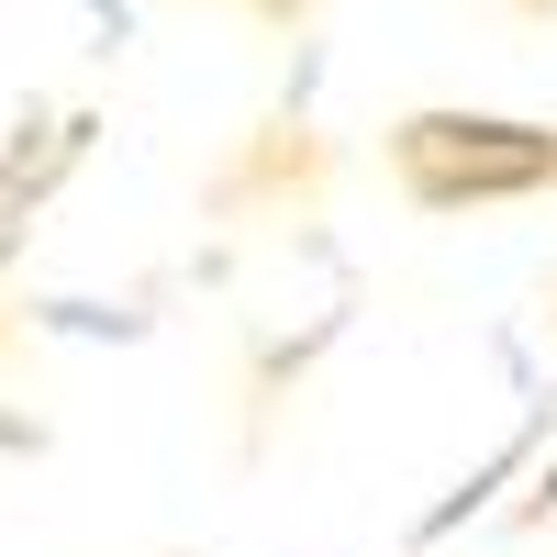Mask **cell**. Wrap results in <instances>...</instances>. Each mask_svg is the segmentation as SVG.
I'll use <instances>...</instances> for the list:
<instances>
[{
    "instance_id": "obj_1",
    "label": "cell",
    "mask_w": 557,
    "mask_h": 557,
    "mask_svg": "<svg viewBox=\"0 0 557 557\" xmlns=\"http://www.w3.org/2000/svg\"><path fill=\"white\" fill-rule=\"evenodd\" d=\"M391 168L412 201H524V190H557V134L546 123H502V112H412L391 134Z\"/></svg>"
}]
</instances>
